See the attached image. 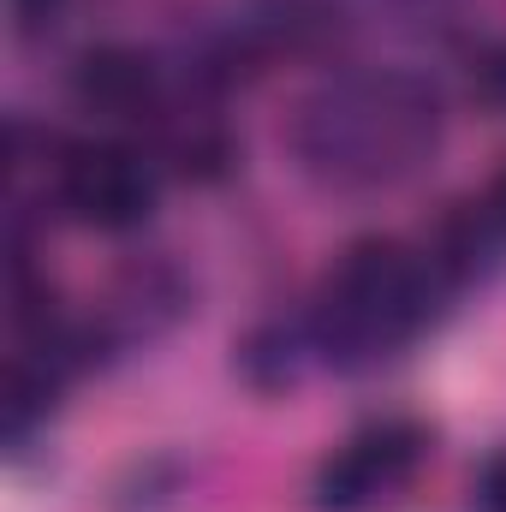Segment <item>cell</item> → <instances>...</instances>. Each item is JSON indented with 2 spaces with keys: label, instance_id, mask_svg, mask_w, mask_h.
Segmentation results:
<instances>
[{
  "label": "cell",
  "instance_id": "obj_1",
  "mask_svg": "<svg viewBox=\"0 0 506 512\" xmlns=\"http://www.w3.org/2000/svg\"><path fill=\"white\" fill-rule=\"evenodd\" d=\"M441 143V102L411 72L328 78L292 120V149L310 179L334 191H376L411 179Z\"/></svg>",
  "mask_w": 506,
  "mask_h": 512
},
{
  "label": "cell",
  "instance_id": "obj_2",
  "mask_svg": "<svg viewBox=\"0 0 506 512\" xmlns=\"http://www.w3.org/2000/svg\"><path fill=\"white\" fill-rule=\"evenodd\" d=\"M435 310V262L393 239H370L340 262L322 292L316 340L334 364H370L405 346Z\"/></svg>",
  "mask_w": 506,
  "mask_h": 512
},
{
  "label": "cell",
  "instance_id": "obj_3",
  "mask_svg": "<svg viewBox=\"0 0 506 512\" xmlns=\"http://www.w3.org/2000/svg\"><path fill=\"white\" fill-rule=\"evenodd\" d=\"M54 185H60V203L84 227H102V233H126V227H137L155 209L149 161L137 149H126V143H114V137L66 143V155L54 167Z\"/></svg>",
  "mask_w": 506,
  "mask_h": 512
},
{
  "label": "cell",
  "instance_id": "obj_4",
  "mask_svg": "<svg viewBox=\"0 0 506 512\" xmlns=\"http://www.w3.org/2000/svg\"><path fill=\"white\" fill-rule=\"evenodd\" d=\"M429 453V435L405 417H387L370 423L364 435H352L316 477V507L322 512H364L387 501L399 483H411V471L423 465Z\"/></svg>",
  "mask_w": 506,
  "mask_h": 512
},
{
  "label": "cell",
  "instance_id": "obj_5",
  "mask_svg": "<svg viewBox=\"0 0 506 512\" xmlns=\"http://www.w3.org/2000/svg\"><path fill=\"white\" fill-rule=\"evenodd\" d=\"M72 96L90 108V114H108V120H137L149 102H155V66L137 54V48H90L78 66H72Z\"/></svg>",
  "mask_w": 506,
  "mask_h": 512
},
{
  "label": "cell",
  "instance_id": "obj_6",
  "mask_svg": "<svg viewBox=\"0 0 506 512\" xmlns=\"http://www.w3.org/2000/svg\"><path fill=\"white\" fill-rule=\"evenodd\" d=\"M477 90H483L495 108H506V42L483 54V66H477Z\"/></svg>",
  "mask_w": 506,
  "mask_h": 512
},
{
  "label": "cell",
  "instance_id": "obj_7",
  "mask_svg": "<svg viewBox=\"0 0 506 512\" xmlns=\"http://www.w3.org/2000/svg\"><path fill=\"white\" fill-rule=\"evenodd\" d=\"M483 495H489V512H506V459H495V465H489Z\"/></svg>",
  "mask_w": 506,
  "mask_h": 512
},
{
  "label": "cell",
  "instance_id": "obj_8",
  "mask_svg": "<svg viewBox=\"0 0 506 512\" xmlns=\"http://www.w3.org/2000/svg\"><path fill=\"white\" fill-rule=\"evenodd\" d=\"M483 221H489V227H506V173L495 179V191H489V203H483Z\"/></svg>",
  "mask_w": 506,
  "mask_h": 512
},
{
  "label": "cell",
  "instance_id": "obj_9",
  "mask_svg": "<svg viewBox=\"0 0 506 512\" xmlns=\"http://www.w3.org/2000/svg\"><path fill=\"white\" fill-rule=\"evenodd\" d=\"M54 6H60V0H12V12H18L24 24H42V18H48Z\"/></svg>",
  "mask_w": 506,
  "mask_h": 512
}]
</instances>
